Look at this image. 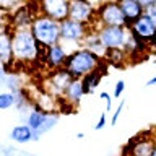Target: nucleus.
Instances as JSON below:
<instances>
[{
    "instance_id": "c85d7f7f",
    "label": "nucleus",
    "mask_w": 156,
    "mask_h": 156,
    "mask_svg": "<svg viewBox=\"0 0 156 156\" xmlns=\"http://www.w3.org/2000/svg\"><path fill=\"white\" fill-rule=\"evenodd\" d=\"M153 85H156V75H154L153 78H150L148 81H146V86H153Z\"/></svg>"
},
{
    "instance_id": "0eeeda50",
    "label": "nucleus",
    "mask_w": 156,
    "mask_h": 156,
    "mask_svg": "<svg viewBox=\"0 0 156 156\" xmlns=\"http://www.w3.org/2000/svg\"><path fill=\"white\" fill-rule=\"evenodd\" d=\"M156 146V140L151 136L150 132L146 133H140L129 140V143L125 146L124 156H151L153 150Z\"/></svg>"
},
{
    "instance_id": "aec40b11",
    "label": "nucleus",
    "mask_w": 156,
    "mask_h": 156,
    "mask_svg": "<svg viewBox=\"0 0 156 156\" xmlns=\"http://www.w3.org/2000/svg\"><path fill=\"white\" fill-rule=\"evenodd\" d=\"M10 138L13 141H16V143H28L29 140L34 138V132L28 124L26 125H16V127H13L12 133H10Z\"/></svg>"
},
{
    "instance_id": "f03ea898",
    "label": "nucleus",
    "mask_w": 156,
    "mask_h": 156,
    "mask_svg": "<svg viewBox=\"0 0 156 156\" xmlns=\"http://www.w3.org/2000/svg\"><path fill=\"white\" fill-rule=\"evenodd\" d=\"M101 62H102V57L91 52L90 49L81 47L68 54L65 58V63H63V68H67L73 78H83L90 72L96 70L101 65Z\"/></svg>"
},
{
    "instance_id": "dca6fc26",
    "label": "nucleus",
    "mask_w": 156,
    "mask_h": 156,
    "mask_svg": "<svg viewBox=\"0 0 156 156\" xmlns=\"http://www.w3.org/2000/svg\"><path fill=\"white\" fill-rule=\"evenodd\" d=\"M83 96H85V90H83L81 78H73L72 83L67 86L65 93H63V98H65L72 106H76L78 102L81 101Z\"/></svg>"
},
{
    "instance_id": "bb28decb",
    "label": "nucleus",
    "mask_w": 156,
    "mask_h": 156,
    "mask_svg": "<svg viewBox=\"0 0 156 156\" xmlns=\"http://www.w3.org/2000/svg\"><path fill=\"white\" fill-rule=\"evenodd\" d=\"M106 124H107V114H106V112H102V114L99 115V120L96 122L94 129H96V130H102V129L106 127Z\"/></svg>"
},
{
    "instance_id": "f8f14e48",
    "label": "nucleus",
    "mask_w": 156,
    "mask_h": 156,
    "mask_svg": "<svg viewBox=\"0 0 156 156\" xmlns=\"http://www.w3.org/2000/svg\"><path fill=\"white\" fill-rule=\"evenodd\" d=\"M67 55H68V52H67V49L62 42L54 44V46L44 49V63H46L47 68H51V70H57V68L63 67Z\"/></svg>"
},
{
    "instance_id": "cd10ccee",
    "label": "nucleus",
    "mask_w": 156,
    "mask_h": 156,
    "mask_svg": "<svg viewBox=\"0 0 156 156\" xmlns=\"http://www.w3.org/2000/svg\"><path fill=\"white\" fill-rule=\"evenodd\" d=\"M145 13L148 15V16L154 21V24H156V3H153V5H150L148 8H145Z\"/></svg>"
},
{
    "instance_id": "9d476101",
    "label": "nucleus",
    "mask_w": 156,
    "mask_h": 156,
    "mask_svg": "<svg viewBox=\"0 0 156 156\" xmlns=\"http://www.w3.org/2000/svg\"><path fill=\"white\" fill-rule=\"evenodd\" d=\"M68 7H70V0H39V10L41 15L63 21L68 18Z\"/></svg>"
},
{
    "instance_id": "ddd939ff",
    "label": "nucleus",
    "mask_w": 156,
    "mask_h": 156,
    "mask_svg": "<svg viewBox=\"0 0 156 156\" xmlns=\"http://www.w3.org/2000/svg\"><path fill=\"white\" fill-rule=\"evenodd\" d=\"M57 122V117H52L47 115V112L41 111L37 107L36 111H33L31 114L28 117V125L33 129L34 132V138H37V133H42V132H46L51 125H54Z\"/></svg>"
},
{
    "instance_id": "c756f323",
    "label": "nucleus",
    "mask_w": 156,
    "mask_h": 156,
    "mask_svg": "<svg viewBox=\"0 0 156 156\" xmlns=\"http://www.w3.org/2000/svg\"><path fill=\"white\" fill-rule=\"evenodd\" d=\"M150 47H151V51H156V36L153 37V41L150 42Z\"/></svg>"
},
{
    "instance_id": "2eb2a0df",
    "label": "nucleus",
    "mask_w": 156,
    "mask_h": 156,
    "mask_svg": "<svg viewBox=\"0 0 156 156\" xmlns=\"http://www.w3.org/2000/svg\"><path fill=\"white\" fill-rule=\"evenodd\" d=\"M117 3H119V7L122 8V12L125 15L127 28H130V24L145 13V8L141 7L138 0H117Z\"/></svg>"
},
{
    "instance_id": "a211bd4d",
    "label": "nucleus",
    "mask_w": 156,
    "mask_h": 156,
    "mask_svg": "<svg viewBox=\"0 0 156 156\" xmlns=\"http://www.w3.org/2000/svg\"><path fill=\"white\" fill-rule=\"evenodd\" d=\"M102 75H104V70H102V65H99L96 70L90 72L88 75H85L81 78L83 83V90H85V94H93V91L98 88V85L102 80Z\"/></svg>"
},
{
    "instance_id": "5701e85b",
    "label": "nucleus",
    "mask_w": 156,
    "mask_h": 156,
    "mask_svg": "<svg viewBox=\"0 0 156 156\" xmlns=\"http://www.w3.org/2000/svg\"><path fill=\"white\" fill-rule=\"evenodd\" d=\"M21 0H0V10H15L20 7Z\"/></svg>"
},
{
    "instance_id": "20e7f679",
    "label": "nucleus",
    "mask_w": 156,
    "mask_h": 156,
    "mask_svg": "<svg viewBox=\"0 0 156 156\" xmlns=\"http://www.w3.org/2000/svg\"><path fill=\"white\" fill-rule=\"evenodd\" d=\"M93 23H98L99 28H102V26H125L127 28L125 15L122 12V8L119 7L117 0L102 2L99 7L96 8V18Z\"/></svg>"
},
{
    "instance_id": "f257e3e1",
    "label": "nucleus",
    "mask_w": 156,
    "mask_h": 156,
    "mask_svg": "<svg viewBox=\"0 0 156 156\" xmlns=\"http://www.w3.org/2000/svg\"><path fill=\"white\" fill-rule=\"evenodd\" d=\"M12 47H13V60L21 63L36 62L42 55L44 49L34 39L29 28H15L12 33Z\"/></svg>"
},
{
    "instance_id": "6e6552de",
    "label": "nucleus",
    "mask_w": 156,
    "mask_h": 156,
    "mask_svg": "<svg viewBox=\"0 0 156 156\" xmlns=\"http://www.w3.org/2000/svg\"><path fill=\"white\" fill-rule=\"evenodd\" d=\"M68 18L91 26V23L94 21V18H96V10L91 5L90 0H70Z\"/></svg>"
},
{
    "instance_id": "39448f33",
    "label": "nucleus",
    "mask_w": 156,
    "mask_h": 156,
    "mask_svg": "<svg viewBox=\"0 0 156 156\" xmlns=\"http://www.w3.org/2000/svg\"><path fill=\"white\" fill-rule=\"evenodd\" d=\"M130 29L125 26H102L98 29L101 44L104 49H125Z\"/></svg>"
},
{
    "instance_id": "393cba45",
    "label": "nucleus",
    "mask_w": 156,
    "mask_h": 156,
    "mask_svg": "<svg viewBox=\"0 0 156 156\" xmlns=\"http://www.w3.org/2000/svg\"><path fill=\"white\" fill-rule=\"evenodd\" d=\"M124 107H125V101H120L119 106H117V109L114 111V114H112V117H111V125L117 124V120H119V117L122 114V111H124Z\"/></svg>"
},
{
    "instance_id": "7c9ffc66",
    "label": "nucleus",
    "mask_w": 156,
    "mask_h": 156,
    "mask_svg": "<svg viewBox=\"0 0 156 156\" xmlns=\"http://www.w3.org/2000/svg\"><path fill=\"white\" fill-rule=\"evenodd\" d=\"M151 156H156V146H154V150H153V154H151Z\"/></svg>"
},
{
    "instance_id": "9b49d317",
    "label": "nucleus",
    "mask_w": 156,
    "mask_h": 156,
    "mask_svg": "<svg viewBox=\"0 0 156 156\" xmlns=\"http://www.w3.org/2000/svg\"><path fill=\"white\" fill-rule=\"evenodd\" d=\"M73 76L72 73L67 70V68H57V70H52L51 76H49V83H51L52 90L49 91V94L52 96H63L67 86L72 83Z\"/></svg>"
},
{
    "instance_id": "1a4fd4ad",
    "label": "nucleus",
    "mask_w": 156,
    "mask_h": 156,
    "mask_svg": "<svg viewBox=\"0 0 156 156\" xmlns=\"http://www.w3.org/2000/svg\"><path fill=\"white\" fill-rule=\"evenodd\" d=\"M129 29L136 39H140V41H143L146 44H150L153 41V37L156 36V24L146 13H143L140 18H136L130 24Z\"/></svg>"
},
{
    "instance_id": "b1692460",
    "label": "nucleus",
    "mask_w": 156,
    "mask_h": 156,
    "mask_svg": "<svg viewBox=\"0 0 156 156\" xmlns=\"http://www.w3.org/2000/svg\"><path fill=\"white\" fill-rule=\"evenodd\" d=\"M124 91H125V81H124V80H117L115 86H114V91H112V98L119 99Z\"/></svg>"
},
{
    "instance_id": "423d86ee",
    "label": "nucleus",
    "mask_w": 156,
    "mask_h": 156,
    "mask_svg": "<svg viewBox=\"0 0 156 156\" xmlns=\"http://www.w3.org/2000/svg\"><path fill=\"white\" fill-rule=\"evenodd\" d=\"M90 26L85 23L75 21L72 18H65L60 21V42L65 44H83Z\"/></svg>"
},
{
    "instance_id": "4468645a",
    "label": "nucleus",
    "mask_w": 156,
    "mask_h": 156,
    "mask_svg": "<svg viewBox=\"0 0 156 156\" xmlns=\"http://www.w3.org/2000/svg\"><path fill=\"white\" fill-rule=\"evenodd\" d=\"M13 47H12V33L10 29H0V65L8 68L13 65Z\"/></svg>"
},
{
    "instance_id": "6ab92c4d",
    "label": "nucleus",
    "mask_w": 156,
    "mask_h": 156,
    "mask_svg": "<svg viewBox=\"0 0 156 156\" xmlns=\"http://www.w3.org/2000/svg\"><path fill=\"white\" fill-rule=\"evenodd\" d=\"M83 46H85L86 49H90L91 52L98 54L99 57H104V54H106V49H104V46L101 44L99 34H98L96 29H90V31H88L85 41H83Z\"/></svg>"
},
{
    "instance_id": "4be33fe9",
    "label": "nucleus",
    "mask_w": 156,
    "mask_h": 156,
    "mask_svg": "<svg viewBox=\"0 0 156 156\" xmlns=\"http://www.w3.org/2000/svg\"><path fill=\"white\" fill-rule=\"evenodd\" d=\"M16 101L13 93H0V109H8Z\"/></svg>"
},
{
    "instance_id": "a878e982",
    "label": "nucleus",
    "mask_w": 156,
    "mask_h": 156,
    "mask_svg": "<svg viewBox=\"0 0 156 156\" xmlns=\"http://www.w3.org/2000/svg\"><path fill=\"white\" fill-rule=\"evenodd\" d=\"M99 98L106 102V111H111L112 109V96L109 94V93H106V91H101Z\"/></svg>"
},
{
    "instance_id": "f3484780",
    "label": "nucleus",
    "mask_w": 156,
    "mask_h": 156,
    "mask_svg": "<svg viewBox=\"0 0 156 156\" xmlns=\"http://www.w3.org/2000/svg\"><path fill=\"white\" fill-rule=\"evenodd\" d=\"M36 16L37 15H34L29 7H20L16 12L13 13V18H12L13 29L15 28H29Z\"/></svg>"
},
{
    "instance_id": "412c9836",
    "label": "nucleus",
    "mask_w": 156,
    "mask_h": 156,
    "mask_svg": "<svg viewBox=\"0 0 156 156\" xmlns=\"http://www.w3.org/2000/svg\"><path fill=\"white\" fill-rule=\"evenodd\" d=\"M107 63L114 67H124V63L129 58V54H127L125 49H107L104 54Z\"/></svg>"
},
{
    "instance_id": "7ed1b4c3",
    "label": "nucleus",
    "mask_w": 156,
    "mask_h": 156,
    "mask_svg": "<svg viewBox=\"0 0 156 156\" xmlns=\"http://www.w3.org/2000/svg\"><path fill=\"white\" fill-rule=\"evenodd\" d=\"M29 29H31L36 42L42 49H47L60 42V21L49 18L46 15H37Z\"/></svg>"
}]
</instances>
